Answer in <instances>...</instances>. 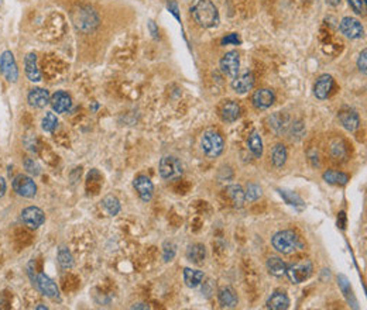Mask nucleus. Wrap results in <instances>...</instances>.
Instances as JSON below:
<instances>
[{
  "instance_id": "nucleus-1",
  "label": "nucleus",
  "mask_w": 367,
  "mask_h": 310,
  "mask_svg": "<svg viewBox=\"0 0 367 310\" xmlns=\"http://www.w3.org/2000/svg\"><path fill=\"white\" fill-rule=\"evenodd\" d=\"M191 14L193 20L203 28L216 27L219 24V11L212 0H193Z\"/></svg>"
},
{
  "instance_id": "nucleus-2",
  "label": "nucleus",
  "mask_w": 367,
  "mask_h": 310,
  "mask_svg": "<svg viewBox=\"0 0 367 310\" xmlns=\"http://www.w3.org/2000/svg\"><path fill=\"white\" fill-rule=\"evenodd\" d=\"M71 21L78 31L89 34L99 26V14L91 6H76L71 11Z\"/></svg>"
},
{
  "instance_id": "nucleus-3",
  "label": "nucleus",
  "mask_w": 367,
  "mask_h": 310,
  "mask_svg": "<svg viewBox=\"0 0 367 310\" xmlns=\"http://www.w3.org/2000/svg\"><path fill=\"white\" fill-rule=\"evenodd\" d=\"M271 244L280 254H284V256L293 254L303 247L301 240L293 230H283V231L275 233L271 238Z\"/></svg>"
},
{
  "instance_id": "nucleus-4",
  "label": "nucleus",
  "mask_w": 367,
  "mask_h": 310,
  "mask_svg": "<svg viewBox=\"0 0 367 310\" xmlns=\"http://www.w3.org/2000/svg\"><path fill=\"white\" fill-rule=\"evenodd\" d=\"M201 148L206 156L216 158L223 153V148H225L223 137L215 130H208L202 134Z\"/></svg>"
},
{
  "instance_id": "nucleus-5",
  "label": "nucleus",
  "mask_w": 367,
  "mask_h": 310,
  "mask_svg": "<svg viewBox=\"0 0 367 310\" xmlns=\"http://www.w3.org/2000/svg\"><path fill=\"white\" fill-rule=\"evenodd\" d=\"M312 272H313L312 261L308 259V258H303L300 261H295V262L287 265L285 275L288 276V279L293 283H303L306 279H309Z\"/></svg>"
},
{
  "instance_id": "nucleus-6",
  "label": "nucleus",
  "mask_w": 367,
  "mask_h": 310,
  "mask_svg": "<svg viewBox=\"0 0 367 310\" xmlns=\"http://www.w3.org/2000/svg\"><path fill=\"white\" fill-rule=\"evenodd\" d=\"M158 171H160V176L165 179V181H171V179H177L180 178L184 172L183 162L173 155H167L160 159V165H158Z\"/></svg>"
},
{
  "instance_id": "nucleus-7",
  "label": "nucleus",
  "mask_w": 367,
  "mask_h": 310,
  "mask_svg": "<svg viewBox=\"0 0 367 310\" xmlns=\"http://www.w3.org/2000/svg\"><path fill=\"white\" fill-rule=\"evenodd\" d=\"M13 189H14V192L17 193L18 196L31 199V198L36 196L37 185L30 176L20 173L13 179Z\"/></svg>"
},
{
  "instance_id": "nucleus-8",
  "label": "nucleus",
  "mask_w": 367,
  "mask_h": 310,
  "mask_svg": "<svg viewBox=\"0 0 367 310\" xmlns=\"http://www.w3.org/2000/svg\"><path fill=\"white\" fill-rule=\"evenodd\" d=\"M0 69L9 82L14 83L18 79V69L14 55L11 51H4L0 56Z\"/></svg>"
},
{
  "instance_id": "nucleus-9",
  "label": "nucleus",
  "mask_w": 367,
  "mask_h": 310,
  "mask_svg": "<svg viewBox=\"0 0 367 310\" xmlns=\"http://www.w3.org/2000/svg\"><path fill=\"white\" fill-rule=\"evenodd\" d=\"M340 33L346 38L350 40H359L362 38L365 34V28L362 26V23L359 21L358 18L353 17H343L339 24Z\"/></svg>"
},
{
  "instance_id": "nucleus-10",
  "label": "nucleus",
  "mask_w": 367,
  "mask_h": 310,
  "mask_svg": "<svg viewBox=\"0 0 367 310\" xmlns=\"http://www.w3.org/2000/svg\"><path fill=\"white\" fill-rule=\"evenodd\" d=\"M220 69L229 78H236L240 69V56L238 51H229L220 59Z\"/></svg>"
},
{
  "instance_id": "nucleus-11",
  "label": "nucleus",
  "mask_w": 367,
  "mask_h": 310,
  "mask_svg": "<svg viewBox=\"0 0 367 310\" xmlns=\"http://www.w3.org/2000/svg\"><path fill=\"white\" fill-rule=\"evenodd\" d=\"M21 220L30 228H38L40 226L44 224L46 214H44V211L40 209V207L30 206V207H26V209L21 211Z\"/></svg>"
},
{
  "instance_id": "nucleus-12",
  "label": "nucleus",
  "mask_w": 367,
  "mask_h": 310,
  "mask_svg": "<svg viewBox=\"0 0 367 310\" xmlns=\"http://www.w3.org/2000/svg\"><path fill=\"white\" fill-rule=\"evenodd\" d=\"M34 283H36L37 289L43 293V295H46V296L51 298V299H58L60 298V289H58L57 283L50 276H47L46 274L37 275L36 282Z\"/></svg>"
},
{
  "instance_id": "nucleus-13",
  "label": "nucleus",
  "mask_w": 367,
  "mask_h": 310,
  "mask_svg": "<svg viewBox=\"0 0 367 310\" xmlns=\"http://www.w3.org/2000/svg\"><path fill=\"white\" fill-rule=\"evenodd\" d=\"M133 186L137 191L141 201H151V198L154 195V185L150 181V178H147L146 175H138L137 178H134V181H133Z\"/></svg>"
},
{
  "instance_id": "nucleus-14",
  "label": "nucleus",
  "mask_w": 367,
  "mask_h": 310,
  "mask_svg": "<svg viewBox=\"0 0 367 310\" xmlns=\"http://www.w3.org/2000/svg\"><path fill=\"white\" fill-rule=\"evenodd\" d=\"M274 101L275 95L271 89H258L253 93V98H251L253 106L258 110H266L271 107Z\"/></svg>"
},
{
  "instance_id": "nucleus-15",
  "label": "nucleus",
  "mask_w": 367,
  "mask_h": 310,
  "mask_svg": "<svg viewBox=\"0 0 367 310\" xmlns=\"http://www.w3.org/2000/svg\"><path fill=\"white\" fill-rule=\"evenodd\" d=\"M50 92L43 88H33L31 91L28 92L27 101L28 104L31 107H36V109H44L47 104L50 103Z\"/></svg>"
},
{
  "instance_id": "nucleus-16",
  "label": "nucleus",
  "mask_w": 367,
  "mask_h": 310,
  "mask_svg": "<svg viewBox=\"0 0 367 310\" xmlns=\"http://www.w3.org/2000/svg\"><path fill=\"white\" fill-rule=\"evenodd\" d=\"M332 88H333V78L330 75H328V73H325V75H321L318 78V81H316L315 86H313V93H315L316 99L325 101L330 95Z\"/></svg>"
},
{
  "instance_id": "nucleus-17",
  "label": "nucleus",
  "mask_w": 367,
  "mask_h": 310,
  "mask_svg": "<svg viewBox=\"0 0 367 310\" xmlns=\"http://www.w3.org/2000/svg\"><path fill=\"white\" fill-rule=\"evenodd\" d=\"M50 103H51V107H53L54 111H57V113H65V111H68V110L71 109L72 101H71V96L66 92L58 91L51 96Z\"/></svg>"
},
{
  "instance_id": "nucleus-18",
  "label": "nucleus",
  "mask_w": 367,
  "mask_h": 310,
  "mask_svg": "<svg viewBox=\"0 0 367 310\" xmlns=\"http://www.w3.org/2000/svg\"><path fill=\"white\" fill-rule=\"evenodd\" d=\"M254 86V76L250 72H245L240 76L233 78V82H232V89L239 93V95H245L248 91H251Z\"/></svg>"
},
{
  "instance_id": "nucleus-19",
  "label": "nucleus",
  "mask_w": 367,
  "mask_h": 310,
  "mask_svg": "<svg viewBox=\"0 0 367 310\" xmlns=\"http://www.w3.org/2000/svg\"><path fill=\"white\" fill-rule=\"evenodd\" d=\"M218 301H219L222 308L233 309V308L238 306L239 303L238 293L235 292V289L230 288V286H222L218 291Z\"/></svg>"
},
{
  "instance_id": "nucleus-20",
  "label": "nucleus",
  "mask_w": 367,
  "mask_h": 310,
  "mask_svg": "<svg viewBox=\"0 0 367 310\" xmlns=\"http://www.w3.org/2000/svg\"><path fill=\"white\" fill-rule=\"evenodd\" d=\"M339 120L342 126L348 131H356L360 127V117L359 114L352 109H343L339 111Z\"/></svg>"
},
{
  "instance_id": "nucleus-21",
  "label": "nucleus",
  "mask_w": 367,
  "mask_h": 310,
  "mask_svg": "<svg viewBox=\"0 0 367 310\" xmlns=\"http://www.w3.org/2000/svg\"><path fill=\"white\" fill-rule=\"evenodd\" d=\"M267 309L271 310H287L290 308V298L283 291H275L266 303Z\"/></svg>"
},
{
  "instance_id": "nucleus-22",
  "label": "nucleus",
  "mask_w": 367,
  "mask_h": 310,
  "mask_svg": "<svg viewBox=\"0 0 367 310\" xmlns=\"http://www.w3.org/2000/svg\"><path fill=\"white\" fill-rule=\"evenodd\" d=\"M24 71L27 75L28 81L31 82H40L41 81V73L37 68V55L34 52H30L24 58Z\"/></svg>"
},
{
  "instance_id": "nucleus-23",
  "label": "nucleus",
  "mask_w": 367,
  "mask_h": 310,
  "mask_svg": "<svg viewBox=\"0 0 367 310\" xmlns=\"http://www.w3.org/2000/svg\"><path fill=\"white\" fill-rule=\"evenodd\" d=\"M220 116L222 120L226 123H233L240 117V106L236 102H226L222 109H220Z\"/></svg>"
},
{
  "instance_id": "nucleus-24",
  "label": "nucleus",
  "mask_w": 367,
  "mask_h": 310,
  "mask_svg": "<svg viewBox=\"0 0 367 310\" xmlns=\"http://www.w3.org/2000/svg\"><path fill=\"white\" fill-rule=\"evenodd\" d=\"M226 195L229 196L230 202L236 209H242L245 206L246 198H245V191L240 185H229L226 188Z\"/></svg>"
},
{
  "instance_id": "nucleus-25",
  "label": "nucleus",
  "mask_w": 367,
  "mask_h": 310,
  "mask_svg": "<svg viewBox=\"0 0 367 310\" xmlns=\"http://www.w3.org/2000/svg\"><path fill=\"white\" fill-rule=\"evenodd\" d=\"M186 258H188V261H191L195 265L203 264V261L206 258L205 246H202V244H193V246L188 247V250H186Z\"/></svg>"
},
{
  "instance_id": "nucleus-26",
  "label": "nucleus",
  "mask_w": 367,
  "mask_h": 310,
  "mask_svg": "<svg viewBox=\"0 0 367 310\" xmlns=\"http://www.w3.org/2000/svg\"><path fill=\"white\" fill-rule=\"evenodd\" d=\"M267 269L271 275H274L277 278H281V276H285L287 264L280 257H270L267 259Z\"/></svg>"
},
{
  "instance_id": "nucleus-27",
  "label": "nucleus",
  "mask_w": 367,
  "mask_h": 310,
  "mask_svg": "<svg viewBox=\"0 0 367 310\" xmlns=\"http://www.w3.org/2000/svg\"><path fill=\"white\" fill-rule=\"evenodd\" d=\"M203 281V272L199 269H192V268H185L184 269V282L188 288H196L199 286Z\"/></svg>"
},
{
  "instance_id": "nucleus-28",
  "label": "nucleus",
  "mask_w": 367,
  "mask_h": 310,
  "mask_svg": "<svg viewBox=\"0 0 367 310\" xmlns=\"http://www.w3.org/2000/svg\"><path fill=\"white\" fill-rule=\"evenodd\" d=\"M323 181L329 185H335V186H345L349 182V175L345 172L329 169V171L323 172Z\"/></svg>"
},
{
  "instance_id": "nucleus-29",
  "label": "nucleus",
  "mask_w": 367,
  "mask_h": 310,
  "mask_svg": "<svg viewBox=\"0 0 367 310\" xmlns=\"http://www.w3.org/2000/svg\"><path fill=\"white\" fill-rule=\"evenodd\" d=\"M247 146L248 150H250V153L253 154V156L260 158V156L263 155V140H261L260 134H258L257 131H253V133L250 134Z\"/></svg>"
},
{
  "instance_id": "nucleus-30",
  "label": "nucleus",
  "mask_w": 367,
  "mask_h": 310,
  "mask_svg": "<svg viewBox=\"0 0 367 310\" xmlns=\"http://www.w3.org/2000/svg\"><path fill=\"white\" fill-rule=\"evenodd\" d=\"M102 206L103 209L108 211L109 216H118L120 211V202L116 196L113 195H108L102 199Z\"/></svg>"
},
{
  "instance_id": "nucleus-31",
  "label": "nucleus",
  "mask_w": 367,
  "mask_h": 310,
  "mask_svg": "<svg viewBox=\"0 0 367 310\" xmlns=\"http://www.w3.org/2000/svg\"><path fill=\"white\" fill-rule=\"evenodd\" d=\"M287 148L284 144H275L273 148V154H271V161L274 164L275 168H281L284 166L285 161H287Z\"/></svg>"
},
{
  "instance_id": "nucleus-32",
  "label": "nucleus",
  "mask_w": 367,
  "mask_h": 310,
  "mask_svg": "<svg viewBox=\"0 0 367 310\" xmlns=\"http://www.w3.org/2000/svg\"><path fill=\"white\" fill-rule=\"evenodd\" d=\"M58 262L62 268H71L73 265V257L66 247H61L58 250Z\"/></svg>"
},
{
  "instance_id": "nucleus-33",
  "label": "nucleus",
  "mask_w": 367,
  "mask_h": 310,
  "mask_svg": "<svg viewBox=\"0 0 367 310\" xmlns=\"http://www.w3.org/2000/svg\"><path fill=\"white\" fill-rule=\"evenodd\" d=\"M57 126H58V120H57V116H55L54 113H51V111L46 113V116L43 119V123H41L43 130L46 133H53L55 128H57Z\"/></svg>"
},
{
  "instance_id": "nucleus-34",
  "label": "nucleus",
  "mask_w": 367,
  "mask_h": 310,
  "mask_svg": "<svg viewBox=\"0 0 367 310\" xmlns=\"http://www.w3.org/2000/svg\"><path fill=\"white\" fill-rule=\"evenodd\" d=\"M261 195H263V191H261V188H260L258 185H256V183H247L246 191H245V198H246V201L254 202L257 201Z\"/></svg>"
},
{
  "instance_id": "nucleus-35",
  "label": "nucleus",
  "mask_w": 367,
  "mask_h": 310,
  "mask_svg": "<svg viewBox=\"0 0 367 310\" xmlns=\"http://www.w3.org/2000/svg\"><path fill=\"white\" fill-rule=\"evenodd\" d=\"M278 192H280V195L284 198L285 202H287L288 205H291V206H304L303 199H301L298 195H295L294 192L284 191V189H280Z\"/></svg>"
},
{
  "instance_id": "nucleus-36",
  "label": "nucleus",
  "mask_w": 367,
  "mask_h": 310,
  "mask_svg": "<svg viewBox=\"0 0 367 310\" xmlns=\"http://www.w3.org/2000/svg\"><path fill=\"white\" fill-rule=\"evenodd\" d=\"M346 155H348V150H346V146L342 141H335L332 144V156H333V159L339 161L342 158H345Z\"/></svg>"
},
{
  "instance_id": "nucleus-37",
  "label": "nucleus",
  "mask_w": 367,
  "mask_h": 310,
  "mask_svg": "<svg viewBox=\"0 0 367 310\" xmlns=\"http://www.w3.org/2000/svg\"><path fill=\"white\" fill-rule=\"evenodd\" d=\"M348 3L356 14H366V0H348Z\"/></svg>"
},
{
  "instance_id": "nucleus-38",
  "label": "nucleus",
  "mask_w": 367,
  "mask_h": 310,
  "mask_svg": "<svg viewBox=\"0 0 367 310\" xmlns=\"http://www.w3.org/2000/svg\"><path fill=\"white\" fill-rule=\"evenodd\" d=\"M24 168H26V171H27L28 173H31V175H34V176H37V175H40V165L37 164L36 161L33 159V158H27V159H24Z\"/></svg>"
},
{
  "instance_id": "nucleus-39",
  "label": "nucleus",
  "mask_w": 367,
  "mask_h": 310,
  "mask_svg": "<svg viewBox=\"0 0 367 310\" xmlns=\"http://www.w3.org/2000/svg\"><path fill=\"white\" fill-rule=\"evenodd\" d=\"M163 251H164V253H163V258H164L165 262L171 261V259L175 257V253H177L175 246L173 244V243H165L164 250H163Z\"/></svg>"
},
{
  "instance_id": "nucleus-40",
  "label": "nucleus",
  "mask_w": 367,
  "mask_h": 310,
  "mask_svg": "<svg viewBox=\"0 0 367 310\" xmlns=\"http://www.w3.org/2000/svg\"><path fill=\"white\" fill-rule=\"evenodd\" d=\"M338 282H339L340 289L343 291L345 296L349 299V295L352 296V289H350V283H349L348 278H346L345 275H339V276H338Z\"/></svg>"
},
{
  "instance_id": "nucleus-41",
  "label": "nucleus",
  "mask_w": 367,
  "mask_h": 310,
  "mask_svg": "<svg viewBox=\"0 0 367 310\" xmlns=\"http://www.w3.org/2000/svg\"><path fill=\"white\" fill-rule=\"evenodd\" d=\"M358 68H359V71L363 73V75H366V72H367V51L366 50H363V51H362V54H360V56H359Z\"/></svg>"
},
{
  "instance_id": "nucleus-42",
  "label": "nucleus",
  "mask_w": 367,
  "mask_h": 310,
  "mask_svg": "<svg viewBox=\"0 0 367 310\" xmlns=\"http://www.w3.org/2000/svg\"><path fill=\"white\" fill-rule=\"evenodd\" d=\"M242 43V40H240V37L236 34V33H232L228 37H225L223 40H222V46H226V44H233V46H239Z\"/></svg>"
},
{
  "instance_id": "nucleus-43",
  "label": "nucleus",
  "mask_w": 367,
  "mask_h": 310,
  "mask_svg": "<svg viewBox=\"0 0 367 310\" xmlns=\"http://www.w3.org/2000/svg\"><path fill=\"white\" fill-rule=\"evenodd\" d=\"M148 30H150V33H151V36L154 40H158V27L156 26V23L153 21V20H148Z\"/></svg>"
},
{
  "instance_id": "nucleus-44",
  "label": "nucleus",
  "mask_w": 367,
  "mask_h": 310,
  "mask_svg": "<svg viewBox=\"0 0 367 310\" xmlns=\"http://www.w3.org/2000/svg\"><path fill=\"white\" fill-rule=\"evenodd\" d=\"M6 189H7L6 181H4V178H1V176H0V198H3V196H4Z\"/></svg>"
},
{
  "instance_id": "nucleus-45",
  "label": "nucleus",
  "mask_w": 367,
  "mask_h": 310,
  "mask_svg": "<svg viewBox=\"0 0 367 310\" xmlns=\"http://www.w3.org/2000/svg\"><path fill=\"white\" fill-rule=\"evenodd\" d=\"M168 9H170V11L174 14L175 17L180 18L178 17V7H177V3H175V1H170V3H168Z\"/></svg>"
},
{
  "instance_id": "nucleus-46",
  "label": "nucleus",
  "mask_w": 367,
  "mask_h": 310,
  "mask_svg": "<svg viewBox=\"0 0 367 310\" xmlns=\"http://www.w3.org/2000/svg\"><path fill=\"white\" fill-rule=\"evenodd\" d=\"M131 309H148V306L144 305V303H138V305H134Z\"/></svg>"
},
{
  "instance_id": "nucleus-47",
  "label": "nucleus",
  "mask_w": 367,
  "mask_h": 310,
  "mask_svg": "<svg viewBox=\"0 0 367 310\" xmlns=\"http://www.w3.org/2000/svg\"><path fill=\"white\" fill-rule=\"evenodd\" d=\"M326 3H329L330 6H338L340 3V0H326Z\"/></svg>"
},
{
  "instance_id": "nucleus-48",
  "label": "nucleus",
  "mask_w": 367,
  "mask_h": 310,
  "mask_svg": "<svg viewBox=\"0 0 367 310\" xmlns=\"http://www.w3.org/2000/svg\"><path fill=\"white\" fill-rule=\"evenodd\" d=\"M36 309H38V310H44V309H48V308H47V306H43V305H41V306H37V308H36Z\"/></svg>"
}]
</instances>
